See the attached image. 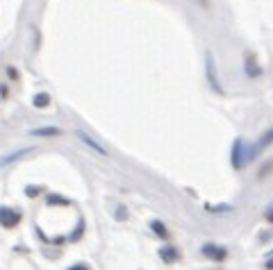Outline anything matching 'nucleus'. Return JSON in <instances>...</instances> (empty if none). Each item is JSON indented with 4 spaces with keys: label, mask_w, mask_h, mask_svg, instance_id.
I'll return each mask as SVG.
<instances>
[{
    "label": "nucleus",
    "mask_w": 273,
    "mask_h": 270,
    "mask_svg": "<svg viewBox=\"0 0 273 270\" xmlns=\"http://www.w3.org/2000/svg\"><path fill=\"white\" fill-rule=\"evenodd\" d=\"M21 220V216L16 214V211L12 209H0V225L3 227H16Z\"/></svg>",
    "instance_id": "nucleus-1"
},
{
    "label": "nucleus",
    "mask_w": 273,
    "mask_h": 270,
    "mask_svg": "<svg viewBox=\"0 0 273 270\" xmlns=\"http://www.w3.org/2000/svg\"><path fill=\"white\" fill-rule=\"evenodd\" d=\"M232 163H235V168H241L246 163V159H244V141L237 139L235 141V148H232Z\"/></svg>",
    "instance_id": "nucleus-2"
},
{
    "label": "nucleus",
    "mask_w": 273,
    "mask_h": 270,
    "mask_svg": "<svg viewBox=\"0 0 273 270\" xmlns=\"http://www.w3.org/2000/svg\"><path fill=\"white\" fill-rule=\"evenodd\" d=\"M203 252L207 254L209 259H214V261H223V259H225V250H223V247H217V245H205Z\"/></svg>",
    "instance_id": "nucleus-3"
},
{
    "label": "nucleus",
    "mask_w": 273,
    "mask_h": 270,
    "mask_svg": "<svg viewBox=\"0 0 273 270\" xmlns=\"http://www.w3.org/2000/svg\"><path fill=\"white\" fill-rule=\"evenodd\" d=\"M246 73H248L250 77H255V75H260V73H262L257 64L253 66V55H246Z\"/></svg>",
    "instance_id": "nucleus-4"
},
{
    "label": "nucleus",
    "mask_w": 273,
    "mask_h": 270,
    "mask_svg": "<svg viewBox=\"0 0 273 270\" xmlns=\"http://www.w3.org/2000/svg\"><path fill=\"white\" fill-rule=\"evenodd\" d=\"M160 254H162V259H164L166 263L178 261V250H176V247H164V250H162Z\"/></svg>",
    "instance_id": "nucleus-5"
},
{
    "label": "nucleus",
    "mask_w": 273,
    "mask_h": 270,
    "mask_svg": "<svg viewBox=\"0 0 273 270\" xmlns=\"http://www.w3.org/2000/svg\"><path fill=\"white\" fill-rule=\"evenodd\" d=\"M77 136H80V139H82V141H87V146H91V148H96V150H98V152H101V155H105V150H103V148H101V146H98V143H96V141H93V139H89V136L85 134V132H80V134H77Z\"/></svg>",
    "instance_id": "nucleus-6"
},
{
    "label": "nucleus",
    "mask_w": 273,
    "mask_h": 270,
    "mask_svg": "<svg viewBox=\"0 0 273 270\" xmlns=\"http://www.w3.org/2000/svg\"><path fill=\"white\" fill-rule=\"evenodd\" d=\"M271 141H273V130H269V132H266L264 136H262V139H260V146H257L255 150H262V148H266V146H269Z\"/></svg>",
    "instance_id": "nucleus-7"
},
{
    "label": "nucleus",
    "mask_w": 273,
    "mask_h": 270,
    "mask_svg": "<svg viewBox=\"0 0 273 270\" xmlns=\"http://www.w3.org/2000/svg\"><path fill=\"white\" fill-rule=\"evenodd\" d=\"M153 230L157 232V236H162V238H166L169 234H166V227L162 225V222H153Z\"/></svg>",
    "instance_id": "nucleus-8"
},
{
    "label": "nucleus",
    "mask_w": 273,
    "mask_h": 270,
    "mask_svg": "<svg viewBox=\"0 0 273 270\" xmlns=\"http://www.w3.org/2000/svg\"><path fill=\"white\" fill-rule=\"evenodd\" d=\"M32 134H41V136H48V134H60V130H55V127H50V130H34Z\"/></svg>",
    "instance_id": "nucleus-9"
},
{
    "label": "nucleus",
    "mask_w": 273,
    "mask_h": 270,
    "mask_svg": "<svg viewBox=\"0 0 273 270\" xmlns=\"http://www.w3.org/2000/svg\"><path fill=\"white\" fill-rule=\"evenodd\" d=\"M34 105H39V107L48 105V95H39V98H34Z\"/></svg>",
    "instance_id": "nucleus-10"
},
{
    "label": "nucleus",
    "mask_w": 273,
    "mask_h": 270,
    "mask_svg": "<svg viewBox=\"0 0 273 270\" xmlns=\"http://www.w3.org/2000/svg\"><path fill=\"white\" fill-rule=\"evenodd\" d=\"M68 270H89V268H87V266H82V263H80V266H71Z\"/></svg>",
    "instance_id": "nucleus-11"
},
{
    "label": "nucleus",
    "mask_w": 273,
    "mask_h": 270,
    "mask_svg": "<svg viewBox=\"0 0 273 270\" xmlns=\"http://www.w3.org/2000/svg\"><path fill=\"white\" fill-rule=\"evenodd\" d=\"M266 220H269V222H273V209H269V211H266Z\"/></svg>",
    "instance_id": "nucleus-12"
},
{
    "label": "nucleus",
    "mask_w": 273,
    "mask_h": 270,
    "mask_svg": "<svg viewBox=\"0 0 273 270\" xmlns=\"http://www.w3.org/2000/svg\"><path fill=\"white\" fill-rule=\"evenodd\" d=\"M196 3H201L203 7H209V0H196Z\"/></svg>",
    "instance_id": "nucleus-13"
},
{
    "label": "nucleus",
    "mask_w": 273,
    "mask_h": 270,
    "mask_svg": "<svg viewBox=\"0 0 273 270\" xmlns=\"http://www.w3.org/2000/svg\"><path fill=\"white\" fill-rule=\"evenodd\" d=\"M269 268H271V270H273V259H271V261H269Z\"/></svg>",
    "instance_id": "nucleus-14"
}]
</instances>
